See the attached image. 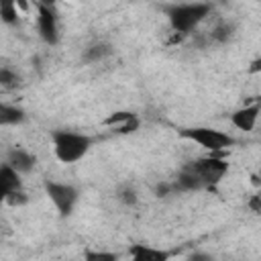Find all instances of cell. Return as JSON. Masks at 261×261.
<instances>
[{"mask_svg": "<svg viewBox=\"0 0 261 261\" xmlns=\"http://www.w3.org/2000/svg\"><path fill=\"white\" fill-rule=\"evenodd\" d=\"M51 143H53L55 159L59 163H63V165H73V163L82 161L90 153V149L94 145L90 135L75 133V130H63V128L61 130H53Z\"/></svg>", "mask_w": 261, "mask_h": 261, "instance_id": "6da1fadb", "label": "cell"}, {"mask_svg": "<svg viewBox=\"0 0 261 261\" xmlns=\"http://www.w3.org/2000/svg\"><path fill=\"white\" fill-rule=\"evenodd\" d=\"M212 12V6L208 2H179L165 10L169 27L173 33L190 35L196 31Z\"/></svg>", "mask_w": 261, "mask_h": 261, "instance_id": "7a4b0ae2", "label": "cell"}, {"mask_svg": "<svg viewBox=\"0 0 261 261\" xmlns=\"http://www.w3.org/2000/svg\"><path fill=\"white\" fill-rule=\"evenodd\" d=\"M181 139L198 145L206 153H226L234 145V137L226 130L214 128V126H188L181 133Z\"/></svg>", "mask_w": 261, "mask_h": 261, "instance_id": "3957f363", "label": "cell"}, {"mask_svg": "<svg viewBox=\"0 0 261 261\" xmlns=\"http://www.w3.org/2000/svg\"><path fill=\"white\" fill-rule=\"evenodd\" d=\"M188 167L198 175L202 188H212L220 184L228 173V161L224 159V153H208L188 163Z\"/></svg>", "mask_w": 261, "mask_h": 261, "instance_id": "277c9868", "label": "cell"}, {"mask_svg": "<svg viewBox=\"0 0 261 261\" xmlns=\"http://www.w3.org/2000/svg\"><path fill=\"white\" fill-rule=\"evenodd\" d=\"M45 192L49 196V200L53 202L55 210L61 214V216H67L73 212L77 200H80V192L71 186V184H65V181H47L45 184Z\"/></svg>", "mask_w": 261, "mask_h": 261, "instance_id": "5b68a950", "label": "cell"}, {"mask_svg": "<svg viewBox=\"0 0 261 261\" xmlns=\"http://www.w3.org/2000/svg\"><path fill=\"white\" fill-rule=\"evenodd\" d=\"M37 10V35L45 45L59 43V16L55 6H35Z\"/></svg>", "mask_w": 261, "mask_h": 261, "instance_id": "8992f818", "label": "cell"}, {"mask_svg": "<svg viewBox=\"0 0 261 261\" xmlns=\"http://www.w3.org/2000/svg\"><path fill=\"white\" fill-rule=\"evenodd\" d=\"M261 118V104H245L230 114V124L241 133H253Z\"/></svg>", "mask_w": 261, "mask_h": 261, "instance_id": "52a82bcc", "label": "cell"}, {"mask_svg": "<svg viewBox=\"0 0 261 261\" xmlns=\"http://www.w3.org/2000/svg\"><path fill=\"white\" fill-rule=\"evenodd\" d=\"M102 124L116 135H133L139 128L141 118L130 110H116V112L108 114Z\"/></svg>", "mask_w": 261, "mask_h": 261, "instance_id": "ba28073f", "label": "cell"}, {"mask_svg": "<svg viewBox=\"0 0 261 261\" xmlns=\"http://www.w3.org/2000/svg\"><path fill=\"white\" fill-rule=\"evenodd\" d=\"M6 163H10L18 173L27 175V173H31L35 169L37 157L29 149H24V147H12L8 151V155H6Z\"/></svg>", "mask_w": 261, "mask_h": 261, "instance_id": "9c48e42d", "label": "cell"}, {"mask_svg": "<svg viewBox=\"0 0 261 261\" xmlns=\"http://www.w3.org/2000/svg\"><path fill=\"white\" fill-rule=\"evenodd\" d=\"M22 173H18L10 163H2L0 167V184H2V198L16 192V190H22Z\"/></svg>", "mask_w": 261, "mask_h": 261, "instance_id": "30bf717a", "label": "cell"}, {"mask_svg": "<svg viewBox=\"0 0 261 261\" xmlns=\"http://www.w3.org/2000/svg\"><path fill=\"white\" fill-rule=\"evenodd\" d=\"M128 257L137 259V261H165L169 257L167 251L151 247V245H133L128 249Z\"/></svg>", "mask_w": 261, "mask_h": 261, "instance_id": "8fae6325", "label": "cell"}, {"mask_svg": "<svg viewBox=\"0 0 261 261\" xmlns=\"http://www.w3.org/2000/svg\"><path fill=\"white\" fill-rule=\"evenodd\" d=\"M24 118H27V112L20 106L6 104V102L0 106V122H2V126H16V124L24 122Z\"/></svg>", "mask_w": 261, "mask_h": 261, "instance_id": "7c38bea8", "label": "cell"}, {"mask_svg": "<svg viewBox=\"0 0 261 261\" xmlns=\"http://www.w3.org/2000/svg\"><path fill=\"white\" fill-rule=\"evenodd\" d=\"M0 18L6 27H14L20 18V8L16 0H0Z\"/></svg>", "mask_w": 261, "mask_h": 261, "instance_id": "4fadbf2b", "label": "cell"}, {"mask_svg": "<svg viewBox=\"0 0 261 261\" xmlns=\"http://www.w3.org/2000/svg\"><path fill=\"white\" fill-rule=\"evenodd\" d=\"M18 82H20V77H18L16 71H12L8 65H4V67L0 69V86H2L4 90H12V88H16Z\"/></svg>", "mask_w": 261, "mask_h": 261, "instance_id": "5bb4252c", "label": "cell"}, {"mask_svg": "<svg viewBox=\"0 0 261 261\" xmlns=\"http://www.w3.org/2000/svg\"><path fill=\"white\" fill-rule=\"evenodd\" d=\"M4 202L16 208V206H22V204H27V202H29V198H27V192H24V190H16V192H12V194L4 196Z\"/></svg>", "mask_w": 261, "mask_h": 261, "instance_id": "9a60e30c", "label": "cell"}, {"mask_svg": "<svg viewBox=\"0 0 261 261\" xmlns=\"http://www.w3.org/2000/svg\"><path fill=\"white\" fill-rule=\"evenodd\" d=\"M108 53H110V49L106 45H94V47L88 49V61H100Z\"/></svg>", "mask_w": 261, "mask_h": 261, "instance_id": "2e32d148", "label": "cell"}, {"mask_svg": "<svg viewBox=\"0 0 261 261\" xmlns=\"http://www.w3.org/2000/svg\"><path fill=\"white\" fill-rule=\"evenodd\" d=\"M230 35V27L228 24H218L214 31H212V39L214 41H226Z\"/></svg>", "mask_w": 261, "mask_h": 261, "instance_id": "e0dca14e", "label": "cell"}, {"mask_svg": "<svg viewBox=\"0 0 261 261\" xmlns=\"http://www.w3.org/2000/svg\"><path fill=\"white\" fill-rule=\"evenodd\" d=\"M118 255L116 253H106V251H88L86 259H106V261H114Z\"/></svg>", "mask_w": 261, "mask_h": 261, "instance_id": "ac0fdd59", "label": "cell"}, {"mask_svg": "<svg viewBox=\"0 0 261 261\" xmlns=\"http://www.w3.org/2000/svg\"><path fill=\"white\" fill-rule=\"evenodd\" d=\"M120 200H122L124 204H135V202H137V194H135V190L124 188V190L120 192Z\"/></svg>", "mask_w": 261, "mask_h": 261, "instance_id": "d6986e66", "label": "cell"}, {"mask_svg": "<svg viewBox=\"0 0 261 261\" xmlns=\"http://www.w3.org/2000/svg\"><path fill=\"white\" fill-rule=\"evenodd\" d=\"M249 73H261V55H257V57L249 63Z\"/></svg>", "mask_w": 261, "mask_h": 261, "instance_id": "ffe728a7", "label": "cell"}, {"mask_svg": "<svg viewBox=\"0 0 261 261\" xmlns=\"http://www.w3.org/2000/svg\"><path fill=\"white\" fill-rule=\"evenodd\" d=\"M59 0H33L35 6H57Z\"/></svg>", "mask_w": 261, "mask_h": 261, "instance_id": "44dd1931", "label": "cell"}]
</instances>
